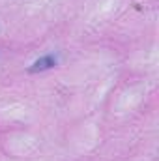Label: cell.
I'll use <instances>...</instances> for the list:
<instances>
[{
  "label": "cell",
  "mask_w": 159,
  "mask_h": 161,
  "mask_svg": "<svg viewBox=\"0 0 159 161\" xmlns=\"http://www.w3.org/2000/svg\"><path fill=\"white\" fill-rule=\"evenodd\" d=\"M54 66H56V58H54L52 54H47V56H43V58L36 60V62L32 64L30 73H36V71H45V69H51V68H54Z\"/></svg>",
  "instance_id": "cell-1"
}]
</instances>
